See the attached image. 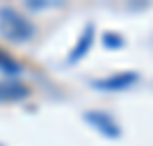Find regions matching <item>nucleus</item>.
<instances>
[{
    "label": "nucleus",
    "instance_id": "nucleus-1",
    "mask_svg": "<svg viewBox=\"0 0 153 146\" xmlns=\"http://www.w3.org/2000/svg\"><path fill=\"white\" fill-rule=\"evenodd\" d=\"M0 37L9 44H25L34 37V25L16 7H0Z\"/></svg>",
    "mask_w": 153,
    "mask_h": 146
},
{
    "label": "nucleus",
    "instance_id": "nucleus-2",
    "mask_svg": "<svg viewBox=\"0 0 153 146\" xmlns=\"http://www.w3.org/2000/svg\"><path fill=\"white\" fill-rule=\"evenodd\" d=\"M85 121L94 128L96 133H101L108 139H119L121 137V126L117 123V119L105 110H87L85 112Z\"/></svg>",
    "mask_w": 153,
    "mask_h": 146
},
{
    "label": "nucleus",
    "instance_id": "nucleus-3",
    "mask_svg": "<svg viewBox=\"0 0 153 146\" xmlns=\"http://www.w3.org/2000/svg\"><path fill=\"white\" fill-rule=\"evenodd\" d=\"M137 80H140V73H135V71H121V73H112V76L91 80V87L98 89V91H110V94H114V91L130 89Z\"/></svg>",
    "mask_w": 153,
    "mask_h": 146
},
{
    "label": "nucleus",
    "instance_id": "nucleus-4",
    "mask_svg": "<svg viewBox=\"0 0 153 146\" xmlns=\"http://www.w3.org/2000/svg\"><path fill=\"white\" fill-rule=\"evenodd\" d=\"M94 39H96V27H94V23H87V25H85V30H82V34L78 37L76 46L71 48L66 64H69V66H73V64H78L80 59L87 57V53H89L91 46H94Z\"/></svg>",
    "mask_w": 153,
    "mask_h": 146
},
{
    "label": "nucleus",
    "instance_id": "nucleus-5",
    "mask_svg": "<svg viewBox=\"0 0 153 146\" xmlns=\"http://www.w3.org/2000/svg\"><path fill=\"white\" fill-rule=\"evenodd\" d=\"M30 96V87L19 80H0V103H19Z\"/></svg>",
    "mask_w": 153,
    "mask_h": 146
},
{
    "label": "nucleus",
    "instance_id": "nucleus-6",
    "mask_svg": "<svg viewBox=\"0 0 153 146\" xmlns=\"http://www.w3.org/2000/svg\"><path fill=\"white\" fill-rule=\"evenodd\" d=\"M23 69H25V66L14 57L12 53H7L5 48L0 46V73H5L7 80H16V78L23 73Z\"/></svg>",
    "mask_w": 153,
    "mask_h": 146
},
{
    "label": "nucleus",
    "instance_id": "nucleus-7",
    "mask_svg": "<svg viewBox=\"0 0 153 146\" xmlns=\"http://www.w3.org/2000/svg\"><path fill=\"white\" fill-rule=\"evenodd\" d=\"M101 41H103V46H105L108 50H119V48H123V44H126L119 32H103Z\"/></svg>",
    "mask_w": 153,
    "mask_h": 146
},
{
    "label": "nucleus",
    "instance_id": "nucleus-8",
    "mask_svg": "<svg viewBox=\"0 0 153 146\" xmlns=\"http://www.w3.org/2000/svg\"><path fill=\"white\" fill-rule=\"evenodd\" d=\"M0 146H2V144H0Z\"/></svg>",
    "mask_w": 153,
    "mask_h": 146
}]
</instances>
